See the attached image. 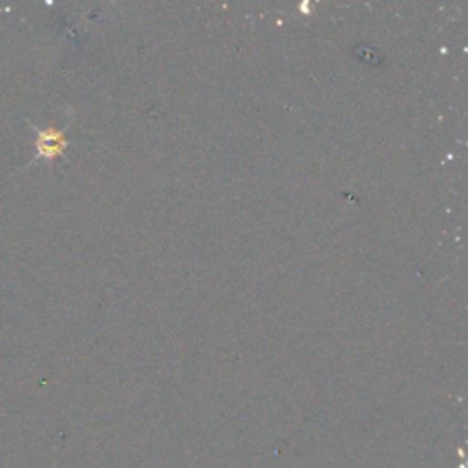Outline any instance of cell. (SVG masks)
<instances>
[{
  "instance_id": "6da1fadb",
  "label": "cell",
  "mask_w": 468,
  "mask_h": 468,
  "mask_svg": "<svg viewBox=\"0 0 468 468\" xmlns=\"http://www.w3.org/2000/svg\"><path fill=\"white\" fill-rule=\"evenodd\" d=\"M31 130L35 132V155L33 161L37 159H46L51 161L55 157H60L66 150V146L69 144V141L66 139V130H57V128H38L33 122H29Z\"/></svg>"
}]
</instances>
